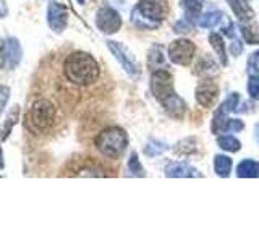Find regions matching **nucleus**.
<instances>
[{
    "instance_id": "42",
    "label": "nucleus",
    "mask_w": 259,
    "mask_h": 243,
    "mask_svg": "<svg viewBox=\"0 0 259 243\" xmlns=\"http://www.w3.org/2000/svg\"><path fill=\"white\" fill-rule=\"evenodd\" d=\"M0 112H2V109H0Z\"/></svg>"
},
{
    "instance_id": "23",
    "label": "nucleus",
    "mask_w": 259,
    "mask_h": 243,
    "mask_svg": "<svg viewBox=\"0 0 259 243\" xmlns=\"http://www.w3.org/2000/svg\"><path fill=\"white\" fill-rule=\"evenodd\" d=\"M132 23L135 24L138 29H149V31L151 29H157L160 26L159 23H154V21H151L148 18H144V16L140 15L136 10L132 12Z\"/></svg>"
},
{
    "instance_id": "4",
    "label": "nucleus",
    "mask_w": 259,
    "mask_h": 243,
    "mask_svg": "<svg viewBox=\"0 0 259 243\" xmlns=\"http://www.w3.org/2000/svg\"><path fill=\"white\" fill-rule=\"evenodd\" d=\"M107 47H109V51L112 52V55L118 60V63L121 65V68L128 73L130 78L138 79L141 76L140 65H138L136 59L133 57V54L128 51L126 46H123L121 43H117V40H107Z\"/></svg>"
},
{
    "instance_id": "7",
    "label": "nucleus",
    "mask_w": 259,
    "mask_h": 243,
    "mask_svg": "<svg viewBox=\"0 0 259 243\" xmlns=\"http://www.w3.org/2000/svg\"><path fill=\"white\" fill-rule=\"evenodd\" d=\"M194 52H196V46L188 39H177L168 47L170 60L177 65H183V67L191 63Z\"/></svg>"
},
{
    "instance_id": "40",
    "label": "nucleus",
    "mask_w": 259,
    "mask_h": 243,
    "mask_svg": "<svg viewBox=\"0 0 259 243\" xmlns=\"http://www.w3.org/2000/svg\"><path fill=\"white\" fill-rule=\"evenodd\" d=\"M0 167H4V160H2V149H0Z\"/></svg>"
},
{
    "instance_id": "21",
    "label": "nucleus",
    "mask_w": 259,
    "mask_h": 243,
    "mask_svg": "<svg viewBox=\"0 0 259 243\" xmlns=\"http://www.w3.org/2000/svg\"><path fill=\"white\" fill-rule=\"evenodd\" d=\"M209 43L210 46H212V49L215 51V54L219 55V59H221V62L224 65L229 63V60H227V54H225V46H224V39L221 34H217V32H212V34L209 36Z\"/></svg>"
},
{
    "instance_id": "13",
    "label": "nucleus",
    "mask_w": 259,
    "mask_h": 243,
    "mask_svg": "<svg viewBox=\"0 0 259 243\" xmlns=\"http://www.w3.org/2000/svg\"><path fill=\"white\" fill-rule=\"evenodd\" d=\"M5 52H7V67L12 68V70L15 67H18V63L21 60V55H23V51H21V46L18 43V39L8 37L5 40Z\"/></svg>"
},
{
    "instance_id": "1",
    "label": "nucleus",
    "mask_w": 259,
    "mask_h": 243,
    "mask_svg": "<svg viewBox=\"0 0 259 243\" xmlns=\"http://www.w3.org/2000/svg\"><path fill=\"white\" fill-rule=\"evenodd\" d=\"M63 76L70 85L86 88L94 85L101 76V67L96 59L88 52H71L62 65Z\"/></svg>"
},
{
    "instance_id": "27",
    "label": "nucleus",
    "mask_w": 259,
    "mask_h": 243,
    "mask_svg": "<svg viewBox=\"0 0 259 243\" xmlns=\"http://www.w3.org/2000/svg\"><path fill=\"white\" fill-rule=\"evenodd\" d=\"M128 169H130V172H132L133 175L136 177H144V169L141 166V162L140 159H138V154L133 152L132 156H130V160H128Z\"/></svg>"
},
{
    "instance_id": "30",
    "label": "nucleus",
    "mask_w": 259,
    "mask_h": 243,
    "mask_svg": "<svg viewBox=\"0 0 259 243\" xmlns=\"http://www.w3.org/2000/svg\"><path fill=\"white\" fill-rule=\"evenodd\" d=\"M191 29H193V20H190L188 16H185L183 20L177 21L174 26V31L178 32V34H186V32H190Z\"/></svg>"
},
{
    "instance_id": "11",
    "label": "nucleus",
    "mask_w": 259,
    "mask_h": 243,
    "mask_svg": "<svg viewBox=\"0 0 259 243\" xmlns=\"http://www.w3.org/2000/svg\"><path fill=\"white\" fill-rule=\"evenodd\" d=\"M165 177L186 178V177H202L196 169L185 162H172L165 167Z\"/></svg>"
},
{
    "instance_id": "31",
    "label": "nucleus",
    "mask_w": 259,
    "mask_h": 243,
    "mask_svg": "<svg viewBox=\"0 0 259 243\" xmlns=\"http://www.w3.org/2000/svg\"><path fill=\"white\" fill-rule=\"evenodd\" d=\"M238 101H240V96H238V93H232L229 97H227V101L221 105V107L225 110V112H233V110H237V104H238Z\"/></svg>"
},
{
    "instance_id": "2",
    "label": "nucleus",
    "mask_w": 259,
    "mask_h": 243,
    "mask_svg": "<svg viewBox=\"0 0 259 243\" xmlns=\"http://www.w3.org/2000/svg\"><path fill=\"white\" fill-rule=\"evenodd\" d=\"M57 122V109L51 99H37L32 102L26 117H24V127L32 135L49 133L55 127Z\"/></svg>"
},
{
    "instance_id": "41",
    "label": "nucleus",
    "mask_w": 259,
    "mask_h": 243,
    "mask_svg": "<svg viewBox=\"0 0 259 243\" xmlns=\"http://www.w3.org/2000/svg\"><path fill=\"white\" fill-rule=\"evenodd\" d=\"M76 2H78L79 5H83V4H84V0H76Z\"/></svg>"
},
{
    "instance_id": "29",
    "label": "nucleus",
    "mask_w": 259,
    "mask_h": 243,
    "mask_svg": "<svg viewBox=\"0 0 259 243\" xmlns=\"http://www.w3.org/2000/svg\"><path fill=\"white\" fill-rule=\"evenodd\" d=\"M16 120H18V105H15V110H12L10 115H8V118H7V124H5L4 132H2V140H5V138L10 135L12 127L16 124Z\"/></svg>"
},
{
    "instance_id": "35",
    "label": "nucleus",
    "mask_w": 259,
    "mask_h": 243,
    "mask_svg": "<svg viewBox=\"0 0 259 243\" xmlns=\"http://www.w3.org/2000/svg\"><path fill=\"white\" fill-rule=\"evenodd\" d=\"M241 130H243V122L230 118V122H229V132H241Z\"/></svg>"
},
{
    "instance_id": "20",
    "label": "nucleus",
    "mask_w": 259,
    "mask_h": 243,
    "mask_svg": "<svg viewBox=\"0 0 259 243\" xmlns=\"http://www.w3.org/2000/svg\"><path fill=\"white\" fill-rule=\"evenodd\" d=\"M214 170L219 177H229L232 172V159L222 156V154H217L214 157Z\"/></svg>"
},
{
    "instance_id": "5",
    "label": "nucleus",
    "mask_w": 259,
    "mask_h": 243,
    "mask_svg": "<svg viewBox=\"0 0 259 243\" xmlns=\"http://www.w3.org/2000/svg\"><path fill=\"white\" fill-rule=\"evenodd\" d=\"M133 10L143 15L144 18L160 24L168 13V5L165 0H140Z\"/></svg>"
},
{
    "instance_id": "14",
    "label": "nucleus",
    "mask_w": 259,
    "mask_h": 243,
    "mask_svg": "<svg viewBox=\"0 0 259 243\" xmlns=\"http://www.w3.org/2000/svg\"><path fill=\"white\" fill-rule=\"evenodd\" d=\"M225 2L230 5L232 12L237 15V18L241 23H246V21L253 20L254 12H253V8L249 7L248 0H225Z\"/></svg>"
},
{
    "instance_id": "15",
    "label": "nucleus",
    "mask_w": 259,
    "mask_h": 243,
    "mask_svg": "<svg viewBox=\"0 0 259 243\" xmlns=\"http://www.w3.org/2000/svg\"><path fill=\"white\" fill-rule=\"evenodd\" d=\"M229 112H225L222 107H219L214 113V118H212V124H210V130L212 133L219 135V133H224V132H229Z\"/></svg>"
},
{
    "instance_id": "9",
    "label": "nucleus",
    "mask_w": 259,
    "mask_h": 243,
    "mask_svg": "<svg viewBox=\"0 0 259 243\" xmlns=\"http://www.w3.org/2000/svg\"><path fill=\"white\" fill-rule=\"evenodd\" d=\"M47 23L54 32H62L68 24V10L59 2H51L47 8Z\"/></svg>"
},
{
    "instance_id": "38",
    "label": "nucleus",
    "mask_w": 259,
    "mask_h": 243,
    "mask_svg": "<svg viewBox=\"0 0 259 243\" xmlns=\"http://www.w3.org/2000/svg\"><path fill=\"white\" fill-rule=\"evenodd\" d=\"M8 13V8H7V5H5V2L4 0H0V18H4V16Z\"/></svg>"
},
{
    "instance_id": "19",
    "label": "nucleus",
    "mask_w": 259,
    "mask_h": 243,
    "mask_svg": "<svg viewBox=\"0 0 259 243\" xmlns=\"http://www.w3.org/2000/svg\"><path fill=\"white\" fill-rule=\"evenodd\" d=\"M240 31L246 43L259 44V24L254 23H240Z\"/></svg>"
},
{
    "instance_id": "8",
    "label": "nucleus",
    "mask_w": 259,
    "mask_h": 243,
    "mask_svg": "<svg viewBox=\"0 0 259 243\" xmlns=\"http://www.w3.org/2000/svg\"><path fill=\"white\" fill-rule=\"evenodd\" d=\"M96 26L101 29L104 34H115L121 28V18L113 8L104 7L96 15Z\"/></svg>"
},
{
    "instance_id": "25",
    "label": "nucleus",
    "mask_w": 259,
    "mask_h": 243,
    "mask_svg": "<svg viewBox=\"0 0 259 243\" xmlns=\"http://www.w3.org/2000/svg\"><path fill=\"white\" fill-rule=\"evenodd\" d=\"M182 7L185 8L186 16L190 20L196 18L202 8V0H182Z\"/></svg>"
},
{
    "instance_id": "36",
    "label": "nucleus",
    "mask_w": 259,
    "mask_h": 243,
    "mask_svg": "<svg viewBox=\"0 0 259 243\" xmlns=\"http://www.w3.org/2000/svg\"><path fill=\"white\" fill-rule=\"evenodd\" d=\"M7 65V52H5V43L0 39V70Z\"/></svg>"
},
{
    "instance_id": "18",
    "label": "nucleus",
    "mask_w": 259,
    "mask_h": 243,
    "mask_svg": "<svg viewBox=\"0 0 259 243\" xmlns=\"http://www.w3.org/2000/svg\"><path fill=\"white\" fill-rule=\"evenodd\" d=\"M219 71L215 62L210 59L209 55H204L201 57L199 62L196 63V73L201 76H210V75H215V73Z\"/></svg>"
},
{
    "instance_id": "12",
    "label": "nucleus",
    "mask_w": 259,
    "mask_h": 243,
    "mask_svg": "<svg viewBox=\"0 0 259 243\" xmlns=\"http://www.w3.org/2000/svg\"><path fill=\"white\" fill-rule=\"evenodd\" d=\"M162 107L165 109V112L168 113L170 117H174V118H182L183 117V113L186 112V104L185 101L182 99L178 94H172V96H168L165 101H162Z\"/></svg>"
},
{
    "instance_id": "34",
    "label": "nucleus",
    "mask_w": 259,
    "mask_h": 243,
    "mask_svg": "<svg viewBox=\"0 0 259 243\" xmlns=\"http://www.w3.org/2000/svg\"><path fill=\"white\" fill-rule=\"evenodd\" d=\"M8 96H10V89H8L7 86H0V109L4 110L5 104L8 101Z\"/></svg>"
},
{
    "instance_id": "6",
    "label": "nucleus",
    "mask_w": 259,
    "mask_h": 243,
    "mask_svg": "<svg viewBox=\"0 0 259 243\" xmlns=\"http://www.w3.org/2000/svg\"><path fill=\"white\" fill-rule=\"evenodd\" d=\"M151 91L154 97L162 102L165 101L168 96H172L174 91V78L165 70H156L151 76Z\"/></svg>"
},
{
    "instance_id": "17",
    "label": "nucleus",
    "mask_w": 259,
    "mask_h": 243,
    "mask_svg": "<svg viewBox=\"0 0 259 243\" xmlns=\"http://www.w3.org/2000/svg\"><path fill=\"white\" fill-rule=\"evenodd\" d=\"M75 175H78V177H105L107 172H105L104 167L96 164V162H88V164H83L75 170Z\"/></svg>"
},
{
    "instance_id": "16",
    "label": "nucleus",
    "mask_w": 259,
    "mask_h": 243,
    "mask_svg": "<svg viewBox=\"0 0 259 243\" xmlns=\"http://www.w3.org/2000/svg\"><path fill=\"white\" fill-rule=\"evenodd\" d=\"M237 175L241 178H256L259 177V162L245 159L237 167Z\"/></svg>"
},
{
    "instance_id": "39",
    "label": "nucleus",
    "mask_w": 259,
    "mask_h": 243,
    "mask_svg": "<svg viewBox=\"0 0 259 243\" xmlns=\"http://www.w3.org/2000/svg\"><path fill=\"white\" fill-rule=\"evenodd\" d=\"M254 138H256V141L259 144V125H256V128H254Z\"/></svg>"
},
{
    "instance_id": "24",
    "label": "nucleus",
    "mask_w": 259,
    "mask_h": 243,
    "mask_svg": "<svg viewBox=\"0 0 259 243\" xmlns=\"http://www.w3.org/2000/svg\"><path fill=\"white\" fill-rule=\"evenodd\" d=\"M217 144H219V148H222L224 151H229V152H237L241 148L240 141L233 136H219Z\"/></svg>"
},
{
    "instance_id": "32",
    "label": "nucleus",
    "mask_w": 259,
    "mask_h": 243,
    "mask_svg": "<svg viewBox=\"0 0 259 243\" xmlns=\"http://www.w3.org/2000/svg\"><path fill=\"white\" fill-rule=\"evenodd\" d=\"M248 93L249 96L253 97V99H259V76L257 75H253L249 76L248 79Z\"/></svg>"
},
{
    "instance_id": "3",
    "label": "nucleus",
    "mask_w": 259,
    "mask_h": 243,
    "mask_svg": "<svg viewBox=\"0 0 259 243\" xmlns=\"http://www.w3.org/2000/svg\"><path fill=\"white\" fill-rule=\"evenodd\" d=\"M94 146L104 157L118 159L128 146V136L123 128L107 127L97 133V136L94 138Z\"/></svg>"
},
{
    "instance_id": "37",
    "label": "nucleus",
    "mask_w": 259,
    "mask_h": 243,
    "mask_svg": "<svg viewBox=\"0 0 259 243\" xmlns=\"http://www.w3.org/2000/svg\"><path fill=\"white\" fill-rule=\"evenodd\" d=\"M230 51H232V54L235 55V57H238L241 52H243V46H241V43L238 39H235L233 43H232V47H230Z\"/></svg>"
},
{
    "instance_id": "22",
    "label": "nucleus",
    "mask_w": 259,
    "mask_h": 243,
    "mask_svg": "<svg viewBox=\"0 0 259 243\" xmlns=\"http://www.w3.org/2000/svg\"><path fill=\"white\" fill-rule=\"evenodd\" d=\"M222 18H224V15L219 10L207 12V13H204V15L198 18V26H201V28H214Z\"/></svg>"
},
{
    "instance_id": "33",
    "label": "nucleus",
    "mask_w": 259,
    "mask_h": 243,
    "mask_svg": "<svg viewBox=\"0 0 259 243\" xmlns=\"http://www.w3.org/2000/svg\"><path fill=\"white\" fill-rule=\"evenodd\" d=\"M248 70H251L253 73H259V52H254L249 55L248 59Z\"/></svg>"
},
{
    "instance_id": "10",
    "label": "nucleus",
    "mask_w": 259,
    "mask_h": 243,
    "mask_svg": "<svg viewBox=\"0 0 259 243\" xmlns=\"http://www.w3.org/2000/svg\"><path fill=\"white\" fill-rule=\"evenodd\" d=\"M219 97V86L212 79H202L196 88V101L202 107H212Z\"/></svg>"
},
{
    "instance_id": "28",
    "label": "nucleus",
    "mask_w": 259,
    "mask_h": 243,
    "mask_svg": "<svg viewBox=\"0 0 259 243\" xmlns=\"http://www.w3.org/2000/svg\"><path fill=\"white\" fill-rule=\"evenodd\" d=\"M165 149H167L165 144L157 143V141H151L149 144L144 146V154H146V156H149V157H154V156H159V154H162Z\"/></svg>"
},
{
    "instance_id": "26",
    "label": "nucleus",
    "mask_w": 259,
    "mask_h": 243,
    "mask_svg": "<svg viewBox=\"0 0 259 243\" xmlns=\"http://www.w3.org/2000/svg\"><path fill=\"white\" fill-rule=\"evenodd\" d=\"M149 65L151 68L154 70H159V67H165V62H164V55H162V51L159 47H152L151 52H149Z\"/></svg>"
}]
</instances>
